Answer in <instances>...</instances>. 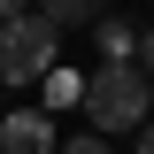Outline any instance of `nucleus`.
<instances>
[{"label":"nucleus","instance_id":"1","mask_svg":"<svg viewBox=\"0 0 154 154\" xmlns=\"http://www.w3.org/2000/svg\"><path fill=\"white\" fill-rule=\"evenodd\" d=\"M85 123L93 139H116V131H146L154 123V77L139 62H100L85 77Z\"/></svg>","mask_w":154,"mask_h":154},{"label":"nucleus","instance_id":"2","mask_svg":"<svg viewBox=\"0 0 154 154\" xmlns=\"http://www.w3.org/2000/svg\"><path fill=\"white\" fill-rule=\"evenodd\" d=\"M62 69V38L46 31V16H16L0 31V93L8 85H46Z\"/></svg>","mask_w":154,"mask_h":154},{"label":"nucleus","instance_id":"3","mask_svg":"<svg viewBox=\"0 0 154 154\" xmlns=\"http://www.w3.org/2000/svg\"><path fill=\"white\" fill-rule=\"evenodd\" d=\"M54 123H46V108H8L0 116V154H54Z\"/></svg>","mask_w":154,"mask_h":154},{"label":"nucleus","instance_id":"4","mask_svg":"<svg viewBox=\"0 0 154 154\" xmlns=\"http://www.w3.org/2000/svg\"><path fill=\"white\" fill-rule=\"evenodd\" d=\"M93 46H100V62H139V31L123 16H100L93 23Z\"/></svg>","mask_w":154,"mask_h":154},{"label":"nucleus","instance_id":"5","mask_svg":"<svg viewBox=\"0 0 154 154\" xmlns=\"http://www.w3.org/2000/svg\"><path fill=\"white\" fill-rule=\"evenodd\" d=\"M38 16H46V31H77V23H100V8H85V0H46V8H38Z\"/></svg>","mask_w":154,"mask_h":154},{"label":"nucleus","instance_id":"6","mask_svg":"<svg viewBox=\"0 0 154 154\" xmlns=\"http://www.w3.org/2000/svg\"><path fill=\"white\" fill-rule=\"evenodd\" d=\"M46 108H85V77H77V69H54V77H46Z\"/></svg>","mask_w":154,"mask_h":154},{"label":"nucleus","instance_id":"7","mask_svg":"<svg viewBox=\"0 0 154 154\" xmlns=\"http://www.w3.org/2000/svg\"><path fill=\"white\" fill-rule=\"evenodd\" d=\"M54 154H108V139H93V131H77V139H62Z\"/></svg>","mask_w":154,"mask_h":154},{"label":"nucleus","instance_id":"8","mask_svg":"<svg viewBox=\"0 0 154 154\" xmlns=\"http://www.w3.org/2000/svg\"><path fill=\"white\" fill-rule=\"evenodd\" d=\"M139 69L154 77V23H146V31H139Z\"/></svg>","mask_w":154,"mask_h":154},{"label":"nucleus","instance_id":"9","mask_svg":"<svg viewBox=\"0 0 154 154\" xmlns=\"http://www.w3.org/2000/svg\"><path fill=\"white\" fill-rule=\"evenodd\" d=\"M16 16H23V8H8V0H0V31H8V23H16Z\"/></svg>","mask_w":154,"mask_h":154},{"label":"nucleus","instance_id":"10","mask_svg":"<svg viewBox=\"0 0 154 154\" xmlns=\"http://www.w3.org/2000/svg\"><path fill=\"white\" fill-rule=\"evenodd\" d=\"M139 154H154V123H146V131H139Z\"/></svg>","mask_w":154,"mask_h":154},{"label":"nucleus","instance_id":"11","mask_svg":"<svg viewBox=\"0 0 154 154\" xmlns=\"http://www.w3.org/2000/svg\"><path fill=\"white\" fill-rule=\"evenodd\" d=\"M0 116H8V108H0Z\"/></svg>","mask_w":154,"mask_h":154}]
</instances>
